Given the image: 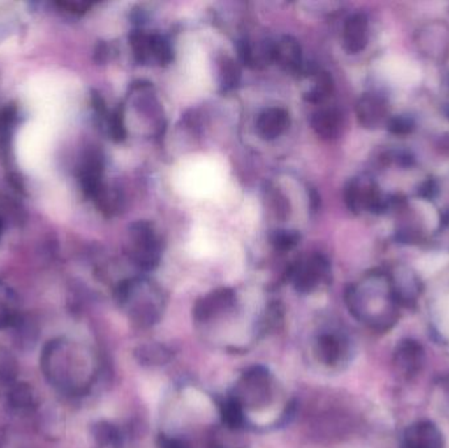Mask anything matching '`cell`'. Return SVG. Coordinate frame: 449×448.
Masks as SVG:
<instances>
[{
    "label": "cell",
    "mask_w": 449,
    "mask_h": 448,
    "mask_svg": "<svg viewBox=\"0 0 449 448\" xmlns=\"http://www.w3.org/2000/svg\"><path fill=\"white\" fill-rule=\"evenodd\" d=\"M133 245V258L143 270H153L161 261V246L153 229L147 221H137L131 228Z\"/></svg>",
    "instance_id": "6da1fadb"
},
{
    "label": "cell",
    "mask_w": 449,
    "mask_h": 448,
    "mask_svg": "<svg viewBox=\"0 0 449 448\" xmlns=\"http://www.w3.org/2000/svg\"><path fill=\"white\" fill-rule=\"evenodd\" d=\"M329 273V262L321 255H314L307 262L297 266L292 273V279L298 292L309 294L314 291L321 282L326 280Z\"/></svg>",
    "instance_id": "7a4b0ae2"
},
{
    "label": "cell",
    "mask_w": 449,
    "mask_h": 448,
    "mask_svg": "<svg viewBox=\"0 0 449 448\" xmlns=\"http://www.w3.org/2000/svg\"><path fill=\"white\" fill-rule=\"evenodd\" d=\"M405 448H444V438L431 421H419L406 430Z\"/></svg>",
    "instance_id": "3957f363"
},
{
    "label": "cell",
    "mask_w": 449,
    "mask_h": 448,
    "mask_svg": "<svg viewBox=\"0 0 449 448\" xmlns=\"http://www.w3.org/2000/svg\"><path fill=\"white\" fill-rule=\"evenodd\" d=\"M235 303V294L230 288H219L208 296L198 300L193 315L198 321L205 322L210 318L216 317L223 310L229 309Z\"/></svg>",
    "instance_id": "277c9868"
},
{
    "label": "cell",
    "mask_w": 449,
    "mask_h": 448,
    "mask_svg": "<svg viewBox=\"0 0 449 448\" xmlns=\"http://www.w3.org/2000/svg\"><path fill=\"white\" fill-rule=\"evenodd\" d=\"M425 361V351L420 343L413 339L401 340L395 352V363L398 371L406 377L415 376Z\"/></svg>",
    "instance_id": "5b68a950"
},
{
    "label": "cell",
    "mask_w": 449,
    "mask_h": 448,
    "mask_svg": "<svg viewBox=\"0 0 449 448\" xmlns=\"http://www.w3.org/2000/svg\"><path fill=\"white\" fill-rule=\"evenodd\" d=\"M274 62L289 74H300L304 71L302 50L296 38L284 36L274 43Z\"/></svg>",
    "instance_id": "8992f818"
},
{
    "label": "cell",
    "mask_w": 449,
    "mask_h": 448,
    "mask_svg": "<svg viewBox=\"0 0 449 448\" xmlns=\"http://www.w3.org/2000/svg\"><path fill=\"white\" fill-rule=\"evenodd\" d=\"M356 115L362 127L377 128L388 117L386 101L378 95L365 94L356 104Z\"/></svg>",
    "instance_id": "52a82bcc"
},
{
    "label": "cell",
    "mask_w": 449,
    "mask_h": 448,
    "mask_svg": "<svg viewBox=\"0 0 449 448\" xmlns=\"http://www.w3.org/2000/svg\"><path fill=\"white\" fill-rule=\"evenodd\" d=\"M289 113L284 108L272 107L263 110L256 120V131L265 141L280 137L289 127Z\"/></svg>",
    "instance_id": "ba28073f"
},
{
    "label": "cell",
    "mask_w": 449,
    "mask_h": 448,
    "mask_svg": "<svg viewBox=\"0 0 449 448\" xmlns=\"http://www.w3.org/2000/svg\"><path fill=\"white\" fill-rule=\"evenodd\" d=\"M368 44V19L364 13L350 16L343 29V46L351 53H359Z\"/></svg>",
    "instance_id": "9c48e42d"
},
{
    "label": "cell",
    "mask_w": 449,
    "mask_h": 448,
    "mask_svg": "<svg viewBox=\"0 0 449 448\" xmlns=\"http://www.w3.org/2000/svg\"><path fill=\"white\" fill-rule=\"evenodd\" d=\"M238 49L242 62L251 68H262L274 62V43L270 40L256 43L243 40Z\"/></svg>",
    "instance_id": "30bf717a"
},
{
    "label": "cell",
    "mask_w": 449,
    "mask_h": 448,
    "mask_svg": "<svg viewBox=\"0 0 449 448\" xmlns=\"http://www.w3.org/2000/svg\"><path fill=\"white\" fill-rule=\"evenodd\" d=\"M318 359L327 366H337L347 354V340L338 333H322L317 340Z\"/></svg>",
    "instance_id": "8fae6325"
},
{
    "label": "cell",
    "mask_w": 449,
    "mask_h": 448,
    "mask_svg": "<svg viewBox=\"0 0 449 448\" xmlns=\"http://www.w3.org/2000/svg\"><path fill=\"white\" fill-rule=\"evenodd\" d=\"M310 124L318 137L322 140H334L339 136L343 128V117L339 110L325 108L313 115Z\"/></svg>",
    "instance_id": "7c38bea8"
},
{
    "label": "cell",
    "mask_w": 449,
    "mask_h": 448,
    "mask_svg": "<svg viewBox=\"0 0 449 448\" xmlns=\"http://www.w3.org/2000/svg\"><path fill=\"white\" fill-rule=\"evenodd\" d=\"M219 83L225 91H229L240 83L241 68L238 64L228 55H222L219 61Z\"/></svg>",
    "instance_id": "4fadbf2b"
},
{
    "label": "cell",
    "mask_w": 449,
    "mask_h": 448,
    "mask_svg": "<svg viewBox=\"0 0 449 448\" xmlns=\"http://www.w3.org/2000/svg\"><path fill=\"white\" fill-rule=\"evenodd\" d=\"M334 92V80L330 75L329 73L321 71L318 73L317 79H316V85L313 86L311 89H309L305 94V100L310 101V103H322L326 99L331 96V94Z\"/></svg>",
    "instance_id": "5bb4252c"
},
{
    "label": "cell",
    "mask_w": 449,
    "mask_h": 448,
    "mask_svg": "<svg viewBox=\"0 0 449 448\" xmlns=\"http://www.w3.org/2000/svg\"><path fill=\"white\" fill-rule=\"evenodd\" d=\"M131 45L137 62L147 64L152 61V34L135 31L131 36Z\"/></svg>",
    "instance_id": "9a60e30c"
},
{
    "label": "cell",
    "mask_w": 449,
    "mask_h": 448,
    "mask_svg": "<svg viewBox=\"0 0 449 448\" xmlns=\"http://www.w3.org/2000/svg\"><path fill=\"white\" fill-rule=\"evenodd\" d=\"M222 418L223 422L231 428H238L244 424L243 406L235 396L228 398L222 405Z\"/></svg>",
    "instance_id": "2e32d148"
},
{
    "label": "cell",
    "mask_w": 449,
    "mask_h": 448,
    "mask_svg": "<svg viewBox=\"0 0 449 448\" xmlns=\"http://www.w3.org/2000/svg\"><path fill=\"white\" fill-rule=\"evenodd\" d=\"M152 61L158 65H168L172 61V49L159 34H152Z\"/></svg>",
    "instance_id": "e0dca14e"
},
{
    "label": "cell",
    "mask_w": 449,
    "mask_h": 448,
    "mask_svg": "<svg viewBox=\"0 0 449 448\" xmlns=\"http://www.w3.org/2000/svg\"><path fill=\"white\" fill-rule=\"evenodd\" d=\"M300 240V234L295 230H274L271 236V243L274 249L286 252L295 247Z\"/></svg>",
    "instance_id": "ac0fdd59"
},
{
    "label": "cell",
    "mask_w": 449,
    "mask_h": 448,
    "mask_svg": "<svg viewBox=\"0 0 449 448\" xmlns=\"http://www.w3.org/2000/svg\"><path fill=\"white\" fill-rule=\"evenodd\" d=\"M140 361L150 364H162L163 361H170V351L162 346H143L137 352Z\"/></svg>",
    "instance_id": "d6986e66"
},
{
    "label": "cell",
    "mask_w": 449,
    "mask_h": 448,
    "mask_svg": "<svg viewBox=\"0 0 449 448\" xmlns=\"http://www.w3.org/2000/svg\"><path fill=\"white\" fill-rule=\"evenodd\" d=\"M386 127H388L389 131L393 134L406 136L414 129V121L408 116H395V117L388 120Z\"/></svg>",
    "instance_id": "ffe728a7"
},
{
    "label": "cell",
    "mask_w": 449,
    "mask_h": 448,
    "mask_svg": "<svg viewBox=\"0 0 449 448\" xmlns=\"http://www.w3.org/2000/svg\"><path fill=\"white\" fill-rule=\"evenodd\" d=\"M95 438L100 445H115L119 440V433L110 424H99L95 426Z\"/></svg>",
    "instance_id": "44dd1931"
},
{
    "label": "cell",
    "mask_w": 449,
    "mask_h": 448,
    "mask_svg": "<svg viewBox=\"0 0 449 448\" xmlns=\"http://www.w3.org/2000/svg\"><path fill=\"white\" fill-rule=\"evenodd\" d=\"M10 400H11L12 405L16 407H25L32 403V393H31V388L25 384L17 385L16 388L12 389L11 394H10Z\"/></svg>",
    "instance_id": "7402d4cb"
},
{
    "label": "cell",
    "mask_w": 449,
    "mask_h": 448,
    "mask_svg": "<svg viewBox=\"0 0 449 448\" xmlns=\"http://www.w3.org/2000/svg\"><path fill=\"white\" fill-rule=\"evenodd\" d=\"M110 134L115 141H122L126 137L122 110H116L110 117Z\"/></svg>",
    "instance_id": "603a6c76"
},
{
    "label": "cell",
    "mask_w": 449,
    "mask_h": 448,
    "mask_svg": "<svg viewBox=\"0 0 449 448\" xmlns=\"http://www.w3.org/2000/svg\"><path fill=\"white\" fill-rule=\"evenodd\" d=\"M271 200H272V207H274L276 216L280 219H286V216L289 215V203H288L286 197L283 194L274 191V194L271 195Z\"/></svg>",
    "instance_id": "cb8c5ba5"
},
{
    "label": "cell",
    "mask_w": 449,
    "mask_h": 448,
    "mask_svg": "<svg viewBox=\"0 0 449 448\" xmlns=\"http://www.w3.org/2000/svg\"><path fill=\"white\" fill-rule=\"evenodd\" d=\"M435 194H436V185H435V182H432V180L426 182V183L422 186V188L419 189V195L426 197V198H432V197L435 196Z\"/></svg>",
    "instance_id": "d4e9b609"
},
{
    "label": "cell",
    "mask_w": 449,
    "mask_h": 448,
    "mask_svg": "<svg viewBox=\"0 0 449 448\" xmlns=\"http://www.w3.org/2000/svg\"><path fill=\"white\" fill-rule=\"evenodd\" d=\"M162 447L163 448H188L183 442L174 439V438H163L162 439Z\"/></svg>",
    "instance_id": "484cf974"
},
{
    "label": "cell",
    "mask_w": 449,
    "mask_h": 448,
    "mask_svg": "<svg viewBox=\"0 0 449 448\" xmlns=\"http://www.w3.org/2000/svg\"><path fill=\"white\" fill-rule=\"evenodd\" d=\"M441 149L449 153V136L441 140Z\"/></svg>",
    "instance_id": "4316f807"
},
{
    "label": "cell",
    "mask_w": 449,
    "mask_h": 448,
    "mask_svg": "<svg viewBox=\"0 0 449 448\" xmlns=\"http://www.w3.org/2000/svg\"><path fill=\"white\" fill-rule=\"evenodd\" d=\"M446 115H447V117L449 119V106L447 107V110H446Z\"/></svg>",
    "instance_id": "83f0119b"
}]
</instances>
